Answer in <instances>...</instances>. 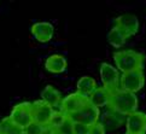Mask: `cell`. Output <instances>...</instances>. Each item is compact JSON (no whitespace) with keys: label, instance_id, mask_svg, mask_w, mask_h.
<instances>
[{"label":"cell","instance_id":"16","mask_svg":"<svg viewBox=\"0 0 146 134\" xmlns=\"http://www.w3.org/2000/svg\"><path fill=\"white\" fill-rule=\"evenodd\" d=\"M126 35H124L121 30H119L117 27H113L110 32L108 33V41H109V44L112 45L113 47H121V46L124 45V42H126Z\"/></svg>","mask_w":146,"mask_h":134},{"label":"cell","instance_id":"20","mask_svg":"<svg viewBox=\"0 0 146 134\" xmlns=\"http://www.w3.org/2000/svg\"><path fill=\"white\" fill-rule=\"evenodd\" d=\"M44 129H45L44 126H41L40 123L33 121V122L30 123V125L24 129V133H25V134H41V133L44 132Z\"/></svg>","mask_w":146,"mask_h":134},{"label":"cell","instance_id":"13","mask_svg":"<svg viewBox=\"0 0 146 134\" xmlns=\"http://www.w3.org/2000/svg\"><path fill=\"white\" fill-rule=\"evenodd\" d=\"M68 62L64 56L62 54H52L46 59L45 62V68L47 71L52 74H60L66 69Z\"/></svg>","mask_w":146,"mask_h":134},{"label":"cell","instance_id":"6","mask_svg":"<svg viewBox=\"0 0 146 134\" xmlns=\"http://www.w3.org/2000/svg\"><path fill=\"white\" fill-rule=\"evenodd\" d=\"M100 79L103 87L109 92H116L118 90V84L121 76L118 74V70L109 63H102L100 65Z\"/></svg>","mask_w":146,"mask_h":134},{"label":"cell","instance_id":"17","mask_svg":"<svg viewBox=\"0 0 146 134\" xmlns=\"http://www.w3.org/2000/svg\"><path fill=\"white\" fill-rule=\"evenodd\" d=\"M0 122H1L3 134H23V132H24V129H22V128L18 127L17 125H15L12 120L10 118V116L3 118Z\"/></svg>","mask_w":146,"mask_h":134},{"label":"cell","instance_id":"11","mask_svg":"<svg viewBox=\"0 0 146 134\" xmlns=\"http://www.w3.org/2000/svg\"><path fill=\"white\" fill-rule=\"evenodd\" d=\"M32 35L40 42H48L53 38L54 28L48 22H38L32 25Z\"/></svg>","mask_w":146,"mask_h":134},{"label":"cell","instance_id":"9","mask_svg":"<svg viewBox=\"0 0 146 134\" xmlns=\"http://www.w3.org/2000/svg\"><path fill=\"white\" fill-rule=\"evenodd\" d=\"M126 134H145L146 133V114L135 111L127 117Z\"/></svg>","mask_w":146,"mask_h":134},{"label":"cell","instance_id":"25","mask_svg":"<svg viewBox=\"0 0 146 134\" xmlns=\"http://www.w3.org/2000/svg\"><path fill=\"white\" fill-rule=\"evenodd\" d=\"M23 134H25V133H24V132H23Z\"/></svg>","mask_w":146,"mask_h":134},{"label":"cell","instance_id":"18","mask_svg":"<svg viewBox=\"0 0 146 134\" xmlns=\"http://www.w3.org/2000/svg\"><path fill=\"white\" fill-rule=\"evenodd\" d=\"M68 118V116L64 114V112H62V111H54V114L53 116H52L51 118V122H50V126L51 128H53V129H58V128L63 125L64 121Z\"/></svg>","mask_w":146,"mask_h":134},{"label":"cell","instance_id":"26","mask_svg":"<svg viewBox=\"0 0 146 134\" xmlns=\"http://www.w3.org/2000/svg\"><path fill=\"white\" fill-rule=\"evenodd\" d=\"M1 134H3V133H1Z\"/></svg>","mask_w":146,"mask_h":134},{"label":"cell","instance_id":"3","mask_svg":"<svg viewBox=\"0 0 146 134\" xmlns=\"http://www.w3.org/2000/svg\"><path fill=\"white\" fill-rule=\"evenodd\" d=\"M10 118L12 120L15 125H17L22 129H25L33 120V109H32V103L22 101L19 104H16L10 114Z\"/></svg>","mask_w":146,"mask_h":134},{"label":"cell","instance_id":"24","mask_svg":"<svg viewBox=\"0 0 146 134\" xmlns=\"http://www.w3.org/2000/svg\"><path fill=\"white\" fill-rule=\"evenodd\" d=\"M3 133V129H1V122H0V134Z\"/></svg>","mask_w":146,"mask_h":134},{"label":"cell","instance_id":"22","mask_svg":"<svg viewBox=\"0 0 146 134\" xmlns=\"http://www.w3.org/2000/svg\"><path fill=\"white\" fill-rule=\"evenodd\" d=\"M90 134H105V126L100 122L90 126Z\"/></svg>","mask_w":146,"mask_h":134},{"label":"cell","instance_id":"1","mask_svg":"<svg viewBox=\"0 0 146 134\" xmlns=\"http://www.w3.org/2000/svg\"><path fill=\"white\" fill-rule=\"evenodd\" d=\"M109 107L118 115H132L138 109V97L135 93H130L122 90H117L111 94Z\"/></svg>","mask_w":146,"mask_h":134},{"label":"cell","instance_id":"7","mask_svg":"<svg viewBox=\"0 0 146 134\" xmlns=\"http://www.w3.org/2000/svg\"><path fill=\"white\" fill-rule=\"evenodd\" d=\"M32 109H33V120L35 122L40 123L44 127H48L51 118L54 114L53 107L50 106L48 104L41 99V100H35L32 103Z\"/></svg>","mask_w":146,"mask_h":134},{"label":"cell","instance_id":"5","mask_svg":"<svg viewBox=\"0 0 146 134\" xmlns=\"http://www.w3.org/2000/svg\"><path fill=\"white\" fill-rule=\"evenodd\" d=\"M99 117H100V111H99L98 107L93 106L90 101H87L79 111H76L75 114L69 116L72 122L83 123L88 127L99 122Z\"/></svg>","mask_w":146,"mask_h":134},{"label":"cell","instance_id":"2","mask_svg":"<svg viewBox=\"0 0 146 134\" xmlns=\"http://www.w3.org/2000/svg\"><path fill=\"white\" fill-rule=\"evenodd\" d=\"M113 60L117 66V70H121L124 74L129 73V71L143 69L145 57L143 53L137 52L134 50H124L115 52Z\"/></svg>","mask_w":146,"mask_h":134},{"label":"cell","instance_id":"23","mask_svg":"<svg viewBox=\"0 0 146 134\" xmlns=\"http://www.w3.org/2000/svg\"><path fill=\"white\" fill-rule=\"evenodd\" d=\"M41 134H56V131L53 129V128H51V127H45L44 132Z\"/></svg>","mask_w":146,"mask_h":134},{"label":"cell","instance_id":"14","mask_svg":"<svg viewBox=\"0 0 146 134\" xmlns=\"http://www.w3.org/2000/svg\"><path fill=\"white\" fill-rule=\"evenodd\" d=\"M111 92H109L104 87H97V90L93 92L92 96L88 98V101L91 103L93 106L96 107H103V106H109L111 99Z\"/></svg>","mask_w":146,"mask_h":134},{"label":"cell","instance_id":"8","mask_svg":"<svg viewBox=\"0 0 146 134\" xmlns=\"http://www.w3.org/2000/svg\"><path fill=\"white\" fill-rule=\"evenodd\" d=\"M115 23H116V27L126 35L127 39L135 35L139 30V19L137 18V16L130 13L122 15V16L117 17Z\"/></svg>","mask_w":146,"mask_h":134},{"label":"cell","instance_id":"15","mask_svg":"<svg viewBox=\"0 0 146 134\" xmlns=\"http://www.w3.org/2000/svg\"><path fill=\"white\" fill-rule=\"evenodd\" d=\"M76 87H77V93L82 98H85V99L88 100V98L97 90V82L94 79H92L91 76H82L81 79L77 81Z\"/></svg>","mask_w":146,"mask_h":134},{"label":"cell","instance_id":"10","mask_svg":"<svg viewBox=\"0 0 146 134\" xmlns=\"http://www.w3.org/2000/svg\"><path fill=\"white\" fill-rule=\"evenodd\" d=\"M87 101L88 100L82 98L77 92L76 93H71L70 96L65 97L62 100V112H64L66 116H70L75 114L76 111H79Z\"/></svg>","mask_w":146,"mask_h":134},{"label":"cell","instance_id":"4","mask_svg":"<svg viewBox=\"0 0 146 134\" xmlns=\"http://www.w3.org/2000/svg\"><path fill=\"white\" fill-rule=\"evenodd\" d=\"M145 76L143 69L129 71L121 75L119 79V90L130 92V93H137L144 87Z\"/></svg>","mask_w":146,"mask_h":134},{"label":"cell","instance_id":"21","mask_svg":"<svg viewBox=\"0 0 146 134\" xmlns=\"http://www.w3.org/2000/svg\"><path fill=\"white\" fill-rule=\"evenodd\" d=\"M74 134H90V127L83 123L74 122Z\"/></svg>","mask_w":146,"mask_h":134},{"label":"cell","instance_id":"12","mask_svg":"<svg viewBox=\"0 0 146 134\" xmlns=\"http://www.w3.org/2000/svg\"><path fill=\"white\" fill-rule=\"evenodd\" d=\"M41 99H42L46 104H48L50 106L53 107V110H56V107L59 106V109L62 111V93L54 88L53 86H46L41 92Z\"/></svg>","mask_w":146,"mask_h":134},{"label":"cell","instance_id":"19","mask_svg":"<svg viewBox=\"0 0 146 134\" xmlns=\"http://www.w3.org/2000/svg\"><path fill=\"white\" fill-rule=\"evenodd\" d=\"M56 134H74V122L70 120L69 116L64 121L63 125L58 129H56Z\"/></svg>","mask_w":146,"mask_h":134}]
</instances>
